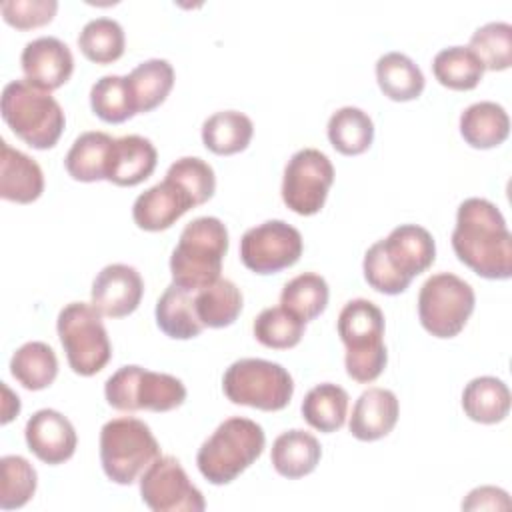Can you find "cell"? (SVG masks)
<instances>
[{
    "label": "cell",
    "instance_id": "6da1fadb",
    "mask_svg": "<svg viewBox=\"0 0 512 512\" xmlns=\"http://www.w3.org/2000/svg\"><path fill=\"white\" fill-rule=\"evenodd\" d=\"M452 248L462 264L488 280L512 276V234L496 204L466 198L456 212Z\"/></svg>",
    "mask_w": 512,
    "mask_h": 512
},
{
    "label": "cell",
    "instance_id": "7a4b0ae2",
    "mask_svg": "<svg viewBox=\"0 0 512 512\" xmlns=\"http://www.w3.org/2000/svg\"><path fill=\"white\" fill-rule=\"evenodd\" d=\"M228 252V230L216 216H200L184 226L170 256V274L176 286L198 292L220 278Z\"/></svg>",
    "mask_w": 512,
    "mask_h": 512
},
{
    "label": "cell",
    "instance_id": "3957f363",
    "mask_svg": "<svg viewBox=\"0 0 512 512\" xmlns=\"http://www.w3.org/2000/svg\"><path fill=\"white\" fill-rule=\"evenodd\" d=\"M264 444L266 434L258 422L244 416L226 418L198 448V470L210 484H230L260 458Z\"/></svg>",
    "mask_w": 512,
    "mask_h": 512
},
{
    "label": "cell",
    "instance_id": "277c9868",
    "mask_svg": "<svg viewBox=\"0 0 512 512\" xmlns=\"http://www.w3.org/2000/svg\"><path fill=\"white\" fill-rule=\"evenodd\" d=\"M338 336L346 346V372L356 382L376 380L388 362L384 344V314L366 298H354L338 314Z\"/></svg>",
    "mask_w": 512,
    "mask_h": 512
},
{
    "label": "cell",
    "instance_id": "5b68a950",
    "mask_svg": "<svg viewBox=\"0 0 512 512\" xmlns=\"http://www.w3.org/2000/svg\"><path fill=\"white\" fill-rule=\"evenodd\" d=\"M0 110L10 130L36 150L52 148L66 126V116L58 100L26 78L10 80L2 88Z\"/></svg>",
    "mask_w": 512,
    "mask_h": 512
},
{
    "label": "cell",
    "instance_id": "8992f818",
    "mask_svg": "<svg viewBox=\"0 0 512 512\" xmlns=\"http://www.w3.org/2000/svg\"><path fill=\"white\" fill-rule=\"evenodd\" d=\"M160 456L150 426L134 416L108 420L100 428V462L108 480L132 484Z\"/></svg>",
    "mask_w": 512,
    "mask_h": 512
},
{
    "label": "cell",
    "instance_id": "52a82bcc",
    "mask_svg": "<svg viewBox=\"0 0 512 512\" xmlns=\"http://www.w3.org/2000/svg\"><path fill=\"white\" fill-rule=\"evenodd\" d=\"M222 390L232 404L276 412L288 406L294 394V380L278 362L240 358L226 368Z\"/></svg>",
    "mask_w": 512,
    "mask_h": 512
},
{
    "label": "cell",
    "instance_id": "ba28073f",
    "mask_svg": "<svg viewBox=\"0 0 512 512\" xmlns=\"http://www.w3.org/2000/svg\"><path fill=\"white\" fill-rule=\"evenodd\" d=\"M58 338L70 368L80 376L98 374L112 356V344L102 314L90 302L66 304L56 320Z\"/></svg>",
    "mask_w": 512,
    "mask_h": 512
},
{
    "label": "cell",
    "instance_id": "9c48e42d",
    "mask_svg": "<svg viewBox=\"0 0 512 512\" xmlns=\"http://www.w3.org/2000/svg\"><path fill=\"white\" fill-rule=\"evenodd\" d=\"M104 396L112 408L122 412H168L184 404L186 386L172 374L128 364L106 380Z\"/></svg>",
    "mask_w": 512,
    "mask_h": 512
},
{
    "label": "cell",
    "instance_id": "30bf717a",
    "mask_svg": "<svg viewBox=\"0 0 512 512\" xmlns=\"http://www.w3.org/2000/svg\"><path fill=\"white\" fill-rule=\"evenodd\" d=\"M474 288L452 272L432 274L418 292V318L436 338H454L474 312Z\"/></svg>",
    "mask_w": 512,
    "mask_h": 512
},
{
    "label": "cell",
    "instance_id": "8fae6325",
    "mask_svg": "<svg viewBox=\"0 0 512 512\" xmlns=\"http://www.w3.org/2000/svg\"><path fill=\"white\" fill-rule=\"evenodd\" d=\"M332 182L334 166L330 158L316 148H302L284 166L282 200L292 212L312 216L324 208Z\"/></svg>",
    "mask_w": 512,
    "mask_h": 512
},
{
    "label": "cell",
    "instance_id": "7c38bea8",
    "mask_svg": "<svg viewBox=\"0 0 512 512\" xmlns=\"http://www.w3.org/2000/svg\"><path fill=\"white\" fill-rule=\"evenodd\" d=\"M302 234L284 220H266L240 238V260L256 274H276L302 256Z\"/></svg>",
    "mask_w": 512,
    "mask_h": 512
},
{
    "label": "cell",
    "instance_id": "4fadbf2b",
    "mask_svg": "<svg viewBox=\"0 0 512 512\" xmlns=\"http://www.w3.org/2000/svg\"><path fill=\"white\" fill-rule=\"evenodd\" d=\"M142 502L154 512H202V492L190 482L180 460L158 456L140 476Z\"/></svg>",
    "mask_w": 512,
    "mask_h": 512
},
{
    "label": "cell",
    "instance_id": "5bb4252c",
    "mask_svg": "<svg viewBox=\"0 0 512 512\" xmlns=\"http://www.w3.org/2000/svg\"><path fill=\"white\" fill-rule=\"evenodd\" d=\"M378 244L388 266L406 282L426 272L436 258L432 234L418 224H400Z\"/></svg>",
    "mask_w": 512,
    "mask_h": 512
},
{
    "label": "cell",
    "instance_id": "9a60e30c",
    "mask_svg": "<svg viewBox=\"0 0 512 512\" xmlns=\"http://www.w3.org/2000/svg\"><path fill=\"white\" fill-rule=\"evenodd\" d=\"M144 294V282L140 272L128 264L104 266L90 290L94 308L108 318H122L132 314Z\"/></svg>",
    "mask_w": 512,
    "mask_h": 512
},
{
    "label": "cell",
    "instance_id": "2e32d148",
    "mask_svg": "<svg viewBox=\"0 0 512 512\" xmlns=\"http://www.w3.org/2000/svg\"><path fill=\"white\" fill-rule=\"evenodd\" d=\"M24 438L28 450L50 466L70 460L78 444L72 422L62 412L52 408H42L28 418Z\"/></svg>",
    "mask_w": 512,
    "mask_h": 512
},
{
    "label": "cell",
    "instance_id": "e0dca14e",
    "mask_svg": "<svg viewBox=\"0 0 512 512\" xmlns=\"http://www.w3.org/2000/svg\"><path fill=\"white\" fill-rule=\"evenodd\" d=\"M20 64L26 80L46 92L66 84L74 72V56L70 48L56 36H40L30 40L22 48Z\"/></svg>",
    "mask_w": 512,
    "mask_h": 512
},
{
    "label": "cell",
    "instance_id": "ac0fdd59",
    "mask_svg": "<svg viewBox=\"0 0 512 512\" xmlns=\"http://www.w3.org/2000/svg\"><path fill=\"white\" fill-rule=\"evenodd\" d=\"M192 196L174 180L166 178L142 194L132 204V218L138 228L160 232L170 228L180 216L194 208Z\"/></svg>",
    "mask_w": 512,
    "mask_h": 512
},
{
    "label": "cell",
    "instance_id": "d6986e66",
    "mask_svg": "<svg viewBox=\"0 0 512 512\" xmlns=\"http://www.w3.org/2000/svg\"><path fill=\"white\" fill-rule=\"evenodd\" d=\"M398 414L400 404L396 394L388 388L374 386L364 390L354 402L348 428L354 438L372 442L392 432L398 422Z\"/></svg>",
    "mask_w": 512,
    "mask_h": 512
},
{
    "label": "cell",
    "instance_id": "ffe728a7",
    "mask_svg": "<svg viewBox=\"0 0 512 512\" xmlns=\"http://www.w3.org/2000/svg\"><path fill=\"white\" fill-rule=\"evenodd\" d=\"M158 164L154 144L138 134L114 138L108 158L106 180L116 186H136L144 182Z\"/></svg>",
    "mask_w": 512,
    "mask_h": 512
},
{
    "label": "cell",
    "instance_id": "44dd1931",
    "mask_svg": "<svg viewBox=\"0 0 512 512\" xmlns=\"http://www.w3.org/2000/svg\"><path fill=\"white\" fill-rule=\"evenodd\" d=\"M44 192L40 164L28 154L0 140V196L10 202L30 204Z\"/></svg>",
    "mask_w": 512,
    "mask_h": 512
},
{
    "label": "cell",
    "instance_id": "7402d4cb",
    "mask_svg": "<svg viewBox=\"0 0 512 512\" xmlns=\"http://www.w3.org/2000/svg\"><path fill=\"white\" fill-rule=\"evenodd\" d=\"M320 458L322 446L318 438L306 430H286L272 442L270 462L274 470L288 480H296L314 472Z\"/></svg>",
    "mask_w": 512,
    "mask_h": 512
},
{
    "label": "cell",
    "instance_id": "603a6c76",
    "mask_svg": "<svg viewBox=\"0 0 512 512\" xmlns=\"http://www.w3.org/2000/svg\"><path fill=\"white\" fill-rule=\"evenodd\" d=\"M154 314L158 328L174 340L196 338L204 328L196 312V292L174 282L160 294Z\"/></svg>",
    "mask_w": 512,
    "mask_h": 512
},
{
    "label": "cell",
    "instance_id": "cb8c5ba5",
    "mask_svg": "<svg viewBox=\"0 0 512 512\" xmlns=\"http://www.w3.org/2000/svg\"><path fill=\"white\" fill-rule=\"evenodd\" d=\"M460 134L472 148L500 146L510 134L508 112L492 100L474 102L460 114Z\"/></svg>",
    "mask_w": 512,
    "mask_h": 512
},
{
    "label": "cell",
    "instance_id": "d4e9b609",
    "mask_svg": "<svg viewBox=\"0 0 512 512\" xmlns=\"http://www.w3.org/2000/svg\"><path fill=\"white\" fill-rule=\"evenodd\" d=\"M508 384L496 376L472 378L462 390L464 414L480 424L502 422L510 412Z\"/></svg>",
    "mask_w": 512,
    "mask_h": 512
},
{
    "label": "cell",
    "instance_id": "484cf974",
    "mask_svg": "<svg viewBox=\"0 0 512 512\" xmlns=\"http://www.w3.org/2000/svg\"><path fill=\"white\" fill-rule=\"evenodd\" d=\"M128 90L136 114H144L160 106L174 86V68L164 58L140 62L128 76Z\"/></svg>",
    "mask_w": 512,
    "mask_h": 512
},
{
    "label": "cell",
    "instance_id": "4316f807",
    "mask_svg": "<svg viewBox=\"0 0 512 512\" xmlns=\"http://www.w3.org/2000/svg\"><path fill=\"white\" fill-rule=\"evenodd\" d=\"M112 142L114 138L106 132H98V130L82 132L72 142L64 158L66 172L80 182L106 180Z\"/></svg>",
    "mask_w": 512,
    "mask_h": 512
},
{
    "label": "cell",
    "instance_id": "83f0119b",
    "mask_svg": "<svg viewBox=\"0 0 512 512\" xmlns=\"http://www.w3.org/2000/svg\"><path fill=\"white\" fill-rule=\"evenodd\" d=\"M376 80L384 96L396 102H408L422 94L424 74L418 64L402 52H386L376 60Z\"/></svg>",
    "mask_w": 512,
    "mask_h": 512
},
{
    "label": "cell",
    "instance_id": "f1b7e54d",
    "mask_svg": "<svg viewBox=\"0 0 512 512\" xmlns=\"http://www.w3.org/2000/svg\"><path fill=\"white\" fill-rule=\"evenodd\" d=\"M254 134L252 120L238 110H220L202 124L204 146L220 156H230L248 148Z\"/></svg>",
    "mask_w": 512,
    "mask_h": 512
},
{
    "label": "cell",
    "instance_id": "f546056e",
    "mask_svg": "<svg viewBox=\"0 0 512 512\" xmlns=\"http://www.w3.org/2000/svg\"><path fill=\"white\" fill-rule=\"evenodd\" d=\"M348 392L332 382H322L310 388L302 400V418L320 432H336L348 416Z\"/></svg>",
    "mask_w": 512,
    "mask_h": 512
},
{
    "label": "cell",
    "instance_id": "4dcf8cb0",
    "mask_svg": "<svg viewBox=\"0 0 512 512\" xmlns=\"http://www.w3.org/2000/svg\"><path fill=\"white\" fill-rule=\"evenodd\" d=\"M330 144L344 156H356L370 148L374 140V122L362 108H338L326 126Z\"/></svg>",
    "mask_w": 512,
    "mask_h": 512
},
{
    "label": "cell",
    "instance_id": "1f68e13d",
    "mask_svg": "<svg viewBox=\"0 0 512 512\" xmlns=\"http://www.w3.org/2000/svg\"><path fill=\"white\" fill-rule=\"evenodd\" d=\"M10 374L26 390H44L54 382L58 374L56 352L46 342H26L12 354Z\"/></svg>",
    "mask_w": 512,
    "mask_h": 512
},
{
    "label": "cell",
    "instance_id": "d6a6232c",
    "mask_svg": "<svg viewBox=\"0 0 512 512\" xmlns=\"http://www.w3.org/2000/svg\"><path fill=\"white\" fill-rule=\"evenodd\" d=\"M242 302L240 288L228 278H218L196 292V312L204 328H224L234 324L242 312Z\"/></svg>",
    "mask_w": 512,
    "mask_h": 512
},
{
    "label": "cell",
    "instance_id": "836d02e7",
    "mask_svg": "<svg viewBox=\"0 0 512 512\" xmlns=\"http://www.w3.org/2000/svg\"><path fill=\"white\" fill-rule=\"evenodd\" d=\"M432 72L450 90H472L480 84L484 66L468 46H448L434 56Z\"/></svg>",
    "mask_w": 512,
    "mask_h": 512
},
{
    "label": "cell",
    "instance_id": "e575fe53",
    "mask_svg": "<svg viewBox=\"0 0 512 512\" xmlns=\"http://www.w3.org/2000/svg\"><path fill=\"white\" fill-rule=\"evenodd\" d=\"M328 282L316 272H302L288 280L280 292V306L308 322L320 316L328 304Z\"/></svg>",
    "mask_w": 512,
    "mask_h": 512
},
{
    "label": "cell",
    "instance_id": "d590c367",
    "mask_svg": "<svg viewBox=\"0 0 512 512\" xmlns=\"http://www.w3.org/2000/svg\"><path fill=\"white\" fill-rule=\"evenodd\" d=\"M126 36L124 28L114 18H92L78 34L80 52L96 64H110L124 54Z\"/></svg>",
    "mask_w": 512,
    "mask_h": 512
},
{
    "label": "cell",
    "instance_id": "8d00e7d4",
    "mask_svg": "<svg viewBox=\"0 0 512 512\" xmlns=\"http://www.w3.org/2000/svg\"><path fill=\"white\" fill-rule=\"evenodd\" d=\"M306 322L300 320L296 314L286 310L284 306H270L264 308L254 318V336L260 344L274 350H286L296 346L304 336Z\"/></svg>",
    "mask_w": 512,
    "mask_h": 512
},
{
    "label": "cell",
    "instance_id": "74e56055",
    "mask_svg": "<svg viewBox=\"0 0 512 512\" xmlns=\"http://www.w3.org/2000/svg\"><path fill=\"white\" fill-rule=\"evenodd\" d=\"M90 106L92 112L108 122V124H120L126 122L136 114L126 76L106 74L98 78L90 88Z\"/></svg>",
    "mask_w": 512,
    "mask_h": 512
},
{
    "label": "cell",
    "instance_id": "f35d334b",
    "mask_svg": "<svg viewBox=\"0 0 512 512\" xmlns=\"http://www.w3.org/2000/svg\"><path fill=\"white\" fill-rule=\"evenodd\" d=\"M38 476L34 466L18 454L0 458V508H22L36 492Z\"/></svg>",
    "mask_w": 512,
    "mask_h": 512
},
{
    "label": "cell",
    "instance_id": "ab89813d",
    "mask_svg": "<svg viewBox=\"0 0 512 512\" xmlns=\"http://www.w3.org/2000/svg\"><path fill=\"white\" fill-rule=\"evenodd\" d=\"M468 48L480 58L484 70H506L512 64V26L488 22L474 30Z\"/></svg>",
    "mask_w": 512,
    "mask_h": 512
},
{
    "label": "cell",
    "instance_id": "60d3db41",
    "mask_svg": "<svg viewBox=\"0 0 512 512\" xmlns=\"http://www.w3.org/2000/svg\"><path fill=\"white\" fill-rule=\"evenodd\" d=\"M166 178L180 184L194 200L196 206L208 202L216 190V176L212 166L198 156H184L170 164Z\"/></svg>",
    "mask_w": 512,
    "mask_h": 512
},
{
    "label": "cell",
    "instance_id": "b9f144b4",
    "mask_svg": "<svg viewBox=\"0 0 512 512\" xmlns=\"http://www.w3.org/2000/svg\"><path fill=\"white\" fill-rule=\"evenodd\" d=\"M56 10V0H6L0 4L2 18L18 30H30L52 22Z\"/></svg>",
    "mask_w": 512,
    "mask_h": 512
},
{
    "label": "cell",
    "instance_id": "7bdbcfd3",
    "mask_svg": "<svg viewBox=\"0 0 512 512\" xmlns=\"http://www.w3.org/2000/svg\"><path fill=\"white\" fill-rule=\"evenodd\" d=\"M464 510H506L510 508L508 492L496 486L474 488L462 502Z\"/></svg>",
    "mask_w": 512,
    "mask_h": 512
},
{
    "label": "cell",
    "instance_id": "ee69618b",
    "mask_svg": "<svg viewBox=\"0 0 512 512\" xmlns=\"http://www.w3.org/2000/svg\"><path fill=\"white\" fill-rule=\"evenodd\" d=\"M2 392H4V402H2V424H8L14 416L20 412V398L12 394V390L2 382Z\"/></svg>",
    "mask_w": 512,
    "mask_h": 512
}]
</instances>
